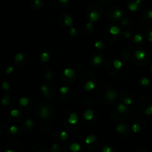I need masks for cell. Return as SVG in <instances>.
I'll return each instance as SVG.
<instances>
[{"label":"cell","instance_id":"obj_13","mask_svg":"<svg viewBox=\"0 0 152 152\" xmlns=\"http://www.w3.org/2000/svg\"><path fill=\"white\" fill-rule=\"evenodd\" d=\"M108 31L109 34H105V37L107 39L109 38L110 36H111V37H115L117 38L119 37V34H120V31L118 27L116 26V25H111L110 28H108Z\"/></svg>","mask_w":152,"mask_h":152},{"label":"cell","instance_id":"obj_17","mask_svg":"<svg viewBox=\"0 0 152 152\" xmlns=\"http://www.w3.org/2000/svg\"><path fill=\"white\" fill-rule=\"evenodd\" d=\"M142 1V0H135V1H132V2L128 3V7H129V10H131L132 11H136Z\"/></svg>","mask_w":152,"mask_h":152},{"label":"cell","instance_id":"obj_41","mask_svg":"<svg viewBox=\"0 0 152 152\" xmlns=\"http://www.w3.org/2000/svg\"><path fill=\"white\" fill-rule=\"evenodd\" d=\"M2 87L4 90H8L10 86H9V84L7 83V82H4V83H3V85H2Z\"/></svg>","mask_w":152,"mask_h":152},{"label":"cell","instance_id":"obj_6","mask_svg":"<svg viewBox=\"0 0 152 152\" xmlns=\"http://www.w3.org/2000/svg\"><path fill=\"white\" fill-rule=\"evenodd\" d=\"M140 108L147 115L152 114V97L149 96H145L141 98L140 102Z\"/></svg>","mask_w":152,"mask_h":152},{"label":"cell","instance_id":"obj_2","mask_svg":"<svg viewBox=\"0 0 152 152\" xmlns=\"http://www.w3.org/2000/svg\"><path fill=\"white\" fill-rule=\"evenodd\" d=\"M52 114H53V110L51 109V107L50 106V105L42 103L40 104L37 107L36 115L37 116V118L39 119V120H49L52 117Z\"/></svg>","mask_w":152,"mask_h":152},{"label":"cell","instance_id":"obj_18","mask_svg":"<svg viewBox=\"0 0 152 152\" xmlns=\"http://www.w3.org/2000/svg\"><path fill=\"white\" fill-rule=\"evenodd\" d=\"M142 125H145V122L143 121H137L135 122L132 126V129L134 132H139L140 131L142 130Z\"/></svg>","mask_w":152,"mask_h":152},{"label":"cell","instance_id":"obj_8","mask_svg":"<svg viewBox=\"0 0 152 152\" xmlns=\"http://www.w3.org/2000/svg\"><path fill=\"white\" fill-rule=\"evenodd\" d=\"M99 10H96V9H89L87 13V18L88 19L89 22H94L97 21L102 16V13Z\"/></svg>","mask_w":152,"mask_h":152},{"label":"cell","instance_id":"obj_22","mask_svg":"<svg viewBox=\"0 0 152 152\" xmlns=\"http://www.w3.org/2000/svg\"><path fill=\"white\" fill-rule=\"evenodd\" d=\"M140 84L141 86L144 88H146L149 86L150 84V80H148L146 77H142L141 78V80H140Z\"/></svg>","mask_w":152,"mask_h":152},{"label":"cell","instance_id":"obj_16","mask_svg":"<svg viewBox=\"0 0 152 152\" xmlns=\"http://www.w3.org/2000/svg\"><path fill=\"white\" fill-rule=\"evenodd\" d=\"M121 99L123 101V103L126 105H129L133 102L134 101V97L132 94L128 95L127 93L123 94L121 95Z\"/></svg>","mask_w":152,"mask_h":152},{"label":"cell","instance_id":"obj_14","mask_svg":"<svg viewBox=\"0 0 152 152\" xmlns=\"http://www.w3.org/2000/svg\"><path fill=\"white\" fill-rule=\"evenodd\" d=\"M75 71L72 69H70V68H68V69H65L64 71L63 74H62V77H65L66 78V80H65V82H67V80H69L70 81H74L75 80Z\"/></svg>","mask_w":152,"mask_h":152},{"label":"cell","instance_id":"obj_23","mask_svg":"<svg viewBox=\"0 0 152 152\" xmlns=\"http://www.w3.org/2000/svg\"><path fill=\"white\" fill-rule=\"evenodd\" d=\"M32 5L35 9H41L43 6L42 0H34Z\"/></svg>","mask_w":152,"mask_h":152},{"label":"cell","instance_id":"obj_37","mask_svg":"<svg viewBox=\"0 0 152 152\" xmlns=\"http://www.w3.org/2000/svg\"><path fill=\"white\" fill-rule=\"evenodd\" d=\"M95 47L98 49H101L103 48V44H102V42L100 41H97L95 42Z\"/></svg>","mask_w":152,"mask_h":152},{"label":"cell","instance_id":"obj_20","mask_svg":"<svg viewBox=\"0 0 152 152\" xmlns=\"http://www.w3.org/2000/svg\"><path fill=\"white\" fill-rule=\"evenodd\" d=\"M143 17L145 20L151 21L152 20V9H147L143 13Z\"/></svg>","mask_w":152,"mask_h":152},{"label":"cell","instance_id":"obj_29","mask_svg":"<svg viewBox=\"0 0 152 152\" xmlns=\"http://www.w3.org/2000/svg\"><path fill=\"white\" fill-rule=\"evenodd\" d=\"M28 102H29V99L27 98H22L20 99V105L22 106H27L28 105Z\"/></svg>","mask_w":152,"mask_h":152},{"label":"cell","instance_id":"obj_32","mask_svg":"<svg viewBox=\"0 0 152 152\" xmlns=\"http://www.w3.org/2000/svg\"><path fill=\"white\" fill-rule=\"evenodd\" d=\"M142 41V37L140 34H137L134 37V42L136 43H140Z\"/></svg>","mask_w":152,"mask_h":152},{"label":"cell","instance_id":"obj_42","mask_svg":"<svg viewBox=\"0 0 152 152\" xmlns=\"http://www.w3.org/2000/svg\"><path fill=\"white\" fill-rule=\"evenodd\" d=\"M123 35L126 37H127V38H129V37L132 36V33L130 31H125V32H123Z\"/></svg>","mask_w":152,"mask_h":152},{"label":"cell","instance_id":"obj_38","mask_svg":"<svg viewBox=\"0 0 152 152\" xmlns=\"http://www.w3.org/2000/svg\"><path fill=\"white\" fill-rule=\"evenodd\" d=\"M10 132H11L12 134H16V132H18V129L16 126H11L10 129Z\"/></svg>","mask_w":152,"mask_h":152},{"label":"cell","instance_id":"obj_34","mask_svg":"<svg viewBox=\"0 0 152 152\" xmlns=\"http://www.w3.org/2000/svg\"><path fill=\"white\" fill-rule=\"evenodd\" d=\"M9 101H10V99H9L8 96H7V95H6V96L3 98L2 100H1V102H2V104L4 105H7V104H8Z\"/></svg>","mask_w":152,"mask_h":152},{"label":"cell","instance_id":"obj_40","mask_svg":"<svg viewBox=\"0 0 152 152\" xmlns=\"http://www.w3.org/2000/svg\"><path fill=\"white\" fill-rule=\"evenodd\" d=\"M111 151H112V149L109 146H105L102 148V152H111Z\"/></svg>","mask_w":152,"mask_h":152},{"label":"cell","instance_id":"obj_49","mask_svg":"<svg viewBox=\"0 0 152 152\" xmlns=\"http://www.w3.org/2000/svg\"><path fill=\"white\" fill-rule=\"evenodd\" d=\"M144 152H146V151H144Z\"/></svg>","mask_w":152,"mask_h":152},{"label":"cell","instance_id":"obj_48","mask_svg":"<svg viewBox=\"0 0 152 152\" xmlns=\"http://www.w3.org/2000/svg\"><path fill=\"white\" fill-rule=\"evenodd\" d=\"M37 152H43V151H37Z\"/></svg>","mask_w":152,"mask_h":152},{"label":"cell","instance_id":"obj_33","mask_svg":"<svg viewBox=\"0 0 152 152\" xmlns=\"http://www.w3.org/2000/svg\"><path fill=\"white\" fill-rule=\"evenodd\" d=\"M69 88H68V87H62L60 88V90H59V91H60V93L62 94L65 95V94H67L69 92Z\"/></svg>","mask_w":152,"mask_h":152},{"label":"cell","instance_id":"obj_19","mask_svg":"<svg viewBox=\"0 0 152 152\" xmlns=\"http://www.w3.org/2000/svg\"><path fill=\"white\" fill-rule=\"evenodd\" d=\"M25 59V55L23 53H22V52H20V53H17L16 55V56L14 58V60L16 62V63H22V62H24Z\"/></svg>","mask_w":152,"mask_h":152},{"label":"cell","instance_id":"obj_7","mask_svg":"<svg viewBox=\"0 0 152 152\" xmlns=\"http://www.w3.org/2000/svg\"><path fill=\"white\" fill-rule=\"evenodd\" d=\"M128 114H129V109L127 108V105H125V104H117L115 108V111H114V118L118 117L117 120H124L126 118Z\"/></svg>","mask_w":152,"mask_h":152},{"label":"cell","instance_id":"obj_12","mask_svg":"<svg viewBox=\"0 0 152 152\" xmlns=\"http://www.w3.org/2000/svg\"><path fill=\"white\" fill-rule=\"evenodd\" d=\"M123 13L121 9L117 8V7H114V9H111V11L108 13V16H109L110 19L114 21L120 19L123 16Z\"/></svg>","mask_w":152,"mask_h":152},{"label":"cell","instance_id":"obj_10","mask_svg":"<svg viewBox=\"0 0 152 152\" xmlns=\"http://www.w3.org/2000/svg\"><path fill=\"white\" fill-rule=\"evenodd\" d=\"M103 62V56L100 54H94L91 56L89 63L91 67H97L102 65Z\"/></svg>","mask_w":152,"mask_h":152},{"label":"cell","instance_id":"obj_45","mask_svg":"<svg viewBox=\"0 0 152 152\" xmlns=\"http://www.w3.org/2000/svg\"><path fill=\"white\" fill-rule=\"evenodd\" d=\"M59 1H60L61 3H62V4H65V3H68V1H69V0H59Z\"/></svg>","mask_w":152,"mask_h":152},{"label":"cell","instance_id":"obj_21","mask_svg":"<svg viewBox=\"0 0 152 152\" xmlns=\"http://www.w3.org/2000/svg\"><path fill=\"white\" fill-rule=\"evenodd\" d=\"M70 149L72 152H78L81 150V146L79 143H77V142H74L70 146Z\"/></svg>","mask_w":152,"mask_h":152},{"label":"cell","instance_id":"obj_35","mask_svg":"<svg viewBox=\"0 0 152 152\" xmlns=\"http://www.w3.org/2000/svg\"><path fill=\"white\" fill-rule=\"evenodd\" d=\"M59 136H60V138L62 140H65L68 138V134L65 132H62L60 134H59Z\"/></svg>","mask_w":152,"mask_h":152},{"label":"cell","instance_id":"obj_4","mask_svg":"<svg viewBox=\"0 0 152 152\" xmlns=\"http://www.w3.org/2000/svg\"><path fill=\"white\" fill-rule=\"evenodd\" d=\"M135 59L137 60V62H134V63L138 66H145L149 61L148 56L142 50H137L134 52V55L132 58V60H135Z\"/></svg>","mask_w":152,"mask_h":152},{"label":"cell","instance_id":"obj_46","mask_svg":"<svg viewBox=\"0 0 152 152\" xmlns=\"http://www.w3.org/2000/svg\"><path fill=\"white\" fill-rule=\"evenodd\" d=\"M5 152H15V151H13V150H11V149H8V150H7V151H6Z\"/></svg>","mask_w":152,"mask_h":152},{"label":"cell","instance_id":"obj_30","mask_svg":"<svg viewBox=\"0 0 152 152\" xmlns=\"http://www.w3.org/2000/svg\"><path fill=\"white\" fill-rule=\"evenodd\" d=\"M92 30H93V24H92V22H89L85 28V32H86V31H89V32L91 33Z\"/></svg>","mask_w":152,"mask_h":152},{"label":"cell","instance_id":"obj_15","mask_svg":"<svg viewBox=\"0 0 152 152\" xmlns=\"http://www.w3.org/2000/svg\"><path fill=\"white\" fill-rule=\"evenodd\" d=\"M116 132L119 134H128L129 132V127L127 124L121 123L117 126Z\"/></svg>","mask_w":152,"mask_h":152},{"label":"cell","instance_id":"obj_3","mask_svg":"<svg viewBox=\"0 0 152 152\" xmlns=\"http://www.w3.org/2000/svg\"><path fill=\"white\" fill-rule=\"evenodd\" d=\"M94 74H92L91 72L86 71L82 75L81 79H80V84L86 90L91 91L94 88L95 84H96V80H91V78Z\"/></svg>","mask_w":152,"mask_h":152},{"label":"cell","instance_id":"obj_5","mask_svg":"<svg viewBox=\"0 0 152 152\" xmlns=\"http://www.w3.org/2000/svg\"><path fill=\"white\" fill-rule=\"evenodd\" d=\"M122 66H123V64L119 59H111L107 65L106 69L107 71L111 75H117L120 73L119 71L121 70Z\"/></svg>","mask_w":152,"mask_h":152},{"label":"cell","instance_id":"obj_25","mask_svg":"<svg viewBox=\"0 0 152 152\" xmlns=\"http://www.w3.org/2000/svg\"><path fill=\"white\" fill-rule=\"evenodd\" d=\"M77 121H78V117H77L75 114H71V117H70L69 120H68V123H69L70 124L74 125L76 124V123H77Z\"/></svg>","mask_w":152,"mask_h":152},{"label":"cell","instance_id":"obj_1","mask_svg":"<svg viewBox=\"0 0 152 152\" xmlns=\"http://www.w3.org/2000/svg\"><path fill=\"white\" fill-rule=\"evenodd\" d=\"M96 95L100 102L104 104H110L114 102L117 97V92L113 87L105 85L103 87V84L99 86L96 91Z\"/></svg>","mask_w":152,"mask_h":152},{"label":"cell","instance_id":"obj_27","mask_svg":"<svg viewBox=\"0 0 152 152\" xmlns=\"http://www.w3.org/2000/svg\"><path fill=\"white\" fill-rule=\"evenodd\" d=\"M49 58H50V56L48 52H43L41 54V60L42 62H47L48 60H49Z\"/></svg>","mask_w":152,"mask_h":152},{"label":"cell","instance_id":"obj_11","mask_svg":"<svg viewBox=\"0 0 152 152\" xmlns=\"http://www.w3.org/2000/svg\"><path fill=\"white\" fill-rule=\"evenodd\" d=\"M59 22V24H60L62 27H71L73 20L72 18H71L69 15L64 13V14H62L60 16Z\"/></svg>","mask_w":152,"mask_h":152},{"label":"cell","instance_id":"obj_26","mask_svg":"<svg viewBox=\"0 0 152 152\" xmlns=\"http://www.w3.org/2000/svg\"><path fill=\"white\" fill-rule=\"evenodd\" d=\"M95 140H96V137L94 136V135H89L86 138L85 142H86V144H91L93 143Z\"/></svg>","mask_w":152,"mask_h":152},{"label":"cell","instance_id":"obj_39","mask_svg":"<svg viewBox=\"0 0 152 152\" xmlns=\"http://www.w3.org/2000/svg\"><path fill=\"white\" fill-rule=\"evenodd\" d=\"M129 24H130V22H129V20L128 19H123V21H122V25H125V26H126V25H129Z\"/></svg>","mask_w":152,"mask_h":152},{"label":"cell","instance_id":"obj_44","mask_svg":"<svg viewBox=\"0 0 152 152\" xmlns=\"http://www.w3.org/2000/svg\"><path fill=\"white\" fill-rule=\"evenodd\" d=\"M12 71H13V68H12V67H8V68H7V70H6V74H10V72H12Z\"/></svg>","mask_w":152,"mask_h":152},{"label":"cell","instance_id":"obj_28","mask_svg":"<svg viewBox=\"0 0 152 152\" xmlns=\"http://www.w3.org/2000/svg\"><path fill=\"white\" fill-rule=\"evenodd\" d=\"M25 126L27 129H31L34 126V122L31 120V119H28V120L25 121Z\"/></svg>","mask_w":152,"mask_h":152},{"label":"cell","instance_id":"obj_31","mask_svg":"<svg viewBox=\"0 0 152 152\" xmlns=\"http://www.w3.org/2000/svg\"><path fill=\"white\" fill-rule=\"evenodd\" d=\"M147 35H148V39L150 42H152V26L149 27L147 31Z\"/></svg>","mask_w":152,"mask_h":152},{"label":"cell","instance_id":"obj_43","mask_svg":"<svg viewBox=\"0 0 152 152\" xmlns=\"http://www.w3.org/2000/svg\"><path fill=\"white\" fill-rule=\"evenodd\" d=\"M71 34L73 36L77 34V31H76V29L74 28H71Z\"/></svg>","mask_w":152,"mask_h":152},{"label":"cell","instance_id":"obj_9","mask_svg":"<svg viewBox=\"0 0 152 152\" xmlns=\"http://www.w3.org/2000/svg\"><path fill=\"white\" fill-rule=\"evenodd\" d=\"M54 88V86L50 84V83H44L42 86H41V91L42 93V95L45 97L50 98L54 95V93L51 91V89Z\"/></svg>","mask_w":152,"mask_h":152},{"label":"cell","instance_id":"obj_47","mask_svg":"<svg viewBox=\"0 0 152 152\" xmlns=\"http://www.w3.org/2000/svg\"><path fill=\"white\" fill-rule=\"evenodd\" d=\"M151 72H152V65H151Z\"/></svg>","mask_w":152,"mask_h":152},{"label":"cell","instance_id":"obj_36","mask_svg":"<svg viewBox=\"0 0 152 152\" xmlns=\"http://www.w3.org/2000/svg\"><path fill=\"white\" fill-rule=\"evenodd\" d=\"M59 149V145L56 143H54L53 145H52V148H51V149H50V151L56 152V151H57Z\"/></svg>","mask_w":152,"mask_h":152},{"label":"cell","instance_id":"obj_24","mask_svg":"<svg viewBox=\"0 0 152 152\" xmlns=\"http://www.w3.org/2000/svg\"><path fill=\"white\" fill-rule=\"evenodd\" d=\"M94 114L93 111H91V110H89V111H87L84 114L85 119H86V120H92V119H93V117H94Z\"/></svg>","mask_w":152,"mask_h":152}]
</instances>
